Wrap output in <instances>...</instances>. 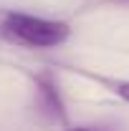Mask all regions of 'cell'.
Instances as JSON below:
<instances>
[{
	"label": "cell",
	"instance_id": "cell-2",
	"mask_svg": "<svg viewBox=\"0 0 129 131\" xmlns=\"http://www.w3.org/2000/svg\"><path fill=\"white\" fill-rule=\"evenodd\" d=\"M119 96L129 101V83H122V86H119Z\"/></svg>",
	"mask_w": 129,
	"mask_h": 131
},
{
	"label": "cell",
	"instance_id": "cell-3",
	"mask_svg": "<svg viewBox=\"0 0 129 131\" xmlns=\"http://www.w3.org/2000/svg\"><path fill=\"white\" fill-rule=\"evenodd\" d=\"M71 131H94V129H71Z\"/></svg>",
	"mask_w": 129,
	"mask_h": 131
},
{
	"label": "cell",
	"instance_id": "cell-1",
	"mask_svg": "<svg viewBox=\"0 0 129 131\" xmlns=\"http://www.w3.org/2000/svg\"><path fill=\"white\" fill-rule=\"evenodd\" d=\"M5 33L25 46L35 48H51L58 46L68 38V25L58 20H46V18H33V15H10L5 20Z\"/></svg>",
	"mask_w": 129,
	"mask_h": 131
}]
</instances>
